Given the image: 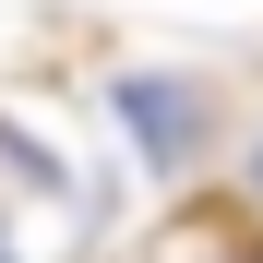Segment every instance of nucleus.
Masks as SVG:
<instances>
[{
	"mask_svg": "<svg viewBox=\"0 0 263 263\" xmlns=\"http://www.w3.org/2000/svg\"><path fill=\"white\" fill-rule=\"evenodd\" d=\"M0 263H24V251H12V228H0Z\"/></svg>",
	"mask_w": 263,
	"mask_h": 263,
	"instance_id": "7ed1b4c3",
	"label": "nucleus"
},
{
	"mask_svg": "<svg viewBox=\"0 0 263 263\" xmlns=\"http://www.w3.org/2000/svg\"><path fill=\"white\" fill-rule=\"evenodd\" d=\"M108 108H120L132 156H144L156 180L203 167V144H215V84H192V72H120V84H108Z\"/></svg>",
	"mask_w": 263,
	"mask_h": 263,
	"instance_id": "f257e3e1",
	"label": "nucleus"
},
{
	"mask_svg": "<svg viewBox=\"0 0 263 263\" xmlns=\"http://www.w3.org/2000/svg\"><path fill=\"white\" fill-rule=\"evenodd\" d=\"M239 192H251V203H263V132H251V156H239Z\"/></svg>",
	"mask_w": 263,
	"mask_h": 263,
	"instance_id": "f03ea898",
	"label": "nucleus"
}]
</instances>
